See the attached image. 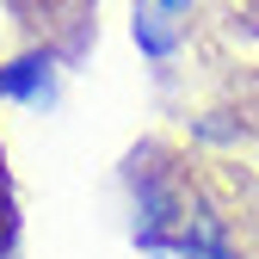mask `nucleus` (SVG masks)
<instances>
[{"mask_svg":"<svg viewBox=\"0 0 259 259\" xmlns=\"http://www.w3.org/2000/svg\"><path fill=\"white\" fill-rule=\"evenodd\" d=\"M154 7H160V13H173V19H179V13H191V7H198V0H154Z\"/></svg>","mask_w":259,"mask_h":259,"instance_id":"4","label":"nucleus"},{"mask_svg":"<svg viewBox=\"0 0 259 259\" xmlns=\"http://www.w3.org/2000/svg\"><path fill=\"white\" fill-rule=\"evenodd\" d=\"M136 50L148 56V62H173V50H179V25H173V13H160L154 0L148 7H136Z\"/></svg>","mask_w":259,"mask_h":259,"instance_id":"2","label":"nucleus"},{"mask_svg":"<svg viewBox=\"0 0 259 259\" xmlns=\"http://www.w3.org/2000/svg\"><path fill=\"white\" fill-rule=\"evenodd\" d=\"M179 253H185V259H235L229 235H222L210 216H191L185 229H179Z\"/></svg>","mask_w":259,"mask_h":259,"instance_id":"3","label":"nucleus"},{"mask_svg":"<svg viewBox=\"0 0 259 259\" xmlns=\"http://www.w3.org/2000/svg\"><path fill=\"white\" fill-rule=\"evenodd\" d=\"M0 99H13V105H50L56 99V56H44V50L13 56L7 68H0Z\"/></svg>","mask_w":259,"mask_h":259,"instance_id":"1","label":"nucleus"}]
</instances>
